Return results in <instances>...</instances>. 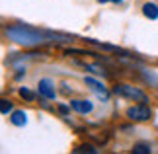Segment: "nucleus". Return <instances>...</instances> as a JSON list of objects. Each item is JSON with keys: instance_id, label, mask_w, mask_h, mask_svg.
<instances>
[{"instance_id": "ddd939ff", "label": "nucleus", "mask_w": 158, "mask_h": 154, "mask_svg": "<svg viewBox=\"0 0 158 154\" xmlns=\"http://www.w3.org/2000/svg\"><path fill=\"white\" fill-rule=\"evenodd\" d=\"M59 111H60V113H69V107H66V106H60Z\"/></svg>"}, {"instance_id": "20e7f679", "label": "nucleus", "mask_w": 158, "mask_h": 154, "mask_svg": "<svg viewBox=\"0 0 158 154\" xmlns=\"http://www.w3.org/2000/svg\"><path fill=\"white\" fill-rule=\"evenodd\" d=\"M70 106H72V109H74V111L82 113V115H86V113H90V111L94 109V103L88 102V100H72Z\"/></svg>"}, {"instance_id": "7ed1b4c3", "label": "nucleus", "mask_w": 158, "mask_h": 154, "mask_svg": "<svg viewBox=\"0 0 158 154\" xmlns=\"http://www.w3.org/2000/svg\"><path fill=\"white\" fill-rule=\"evenodd\" d=\"M127 117L133 121H147L150 119V109L144 106V103H141V106H133L127 109Z\"/></svg>"}, {"instance_id": "6e6552de", "label": "nucleus", "mask_w": 158, "mask_h": 154, "mask_svg": "<svg viewBox=\"0 0 158 154\" xmlns=\"http://www.w3.org/2000/svg\"><path fill=\"white\" fill-rule=\"evenodd\" d=\"M10 121L14 123V125H18V127H23L27 123V115L23 113V111H14L12 117H10Z\"/></svg>"}, {"instance_id": "0eeeda50", "label": "nucleus", "mask_w": 158, "mask_h": 154, "mask_svg": "<svg viewBox=\"0 0 158 154\" xmlns=\"http://www.w3.org/2000/svg\"><path fill=\"white\" fill-rule=\"evenodd\" d=\"M143 14L147 18H150V20H156V18H158V6L152 4V2H147L143 6Z\"/></svg>"}, {"instance_id": "39448f33", "label": "nucleus", "mask_w": 158, "mask_h": 154, "mask_svg": "<svg viewBox=\"0 0 158 154\" xmlns=\"http://www.w3.org/2000/svg\"><path fill=\"white\" fill-rule=\"evenodd\" d=\"M39 94L43 98H47V100H53L55 98V88H53V82L49 78L39 80Z\"/></svg>"}, {"instance_id": "f257e3e1", "label": "nucleus", "mask_w": 158, "mask_h": 154, "mask_svg": "<svg viewBox=\"0 0 158 154\" xmlns=\"http://www.w3.org/2000/svg\"><path fill=\"white\" fill-rule=\"evenodd\" d=\"M6 35H8L12 41L20 43V45H23V47H33V45H39V43L45 41L43 33L35 31V29H31V27H23V26L8 27L6 29Z\"/></svg>"}, {"instance_id": "f8f14e48", "label": "nucleus", "mask_w": 158, "mask_h": 154, "mask_svg": "<svg viewBox=\"0 0 158 154\" xmlns=\"http://www.w3.org/2000/svg\"><path fill=\"white\" fill-rule=\"evenodd\" d=\"M74 152H96V148H94V146H90V144H82L80 148H76Z\"/></svg>"}, {"instance_id": "1a4fd4ad", "label": "nucleus", "mask_w": 158, "mask_h": 154, "mask_svg": "<svg viewBox=\"0 0 158 154\" xmlns=\"http://www.w3.org/2000/svg\"><path fill=\"white\" fill-rule=\"evenodd\" d=\"M10 111H12V102L0 100V113H10Z\"/></svg>"}, {"instance_id": "f03ea898", "label": "nucleus", "mask_w": 158, "mask_h": 154, "mask_svg": "<svg viewBox=\"0 0 158 154\" xmlns=\"http://www.w3.org/2000/svg\"><path fill=\"white\" fill-rule=\"evenodd\" d=\"M113 92L117 96H121V98H129V100H135V102H143V103L148 102V98H147V94H144L143 90L135 88V86H129V84H115Z\"/></svg>"}, {"instance_id": "2eb2a0df", "label": "nucleus", "mask_w": 158, "mask_h": 154, "mask_svg": "<svg viewBox=\"0 0 158 154\" xmlns=\"http://www.w3.org/2000/svg\"><path fill=\"white\" fill-rule=\"evenodd\" d=\"M98 2H107V0H98Z\"/></svg>"}, {"instance_id": "423d86ee", "label": "nucleus", "mask_w": 158, "mask_h": 154, "mask_svg": "<svg viewBox=\"0 0 158 154\" xmlns=\"http://www.w3.org/2000/svg\"><path fill=\"white\" fill-rule=\"evenodd\" d=\"M86 86H90V88H92L96 94L102 98V100H107V92H106V88H104L100 82H96L94 78H86Z\"/></svg>"}, {"instance_id": "9b49d317", "label": "nucleus", "mask_w": 158, "mask_h": 154, "mask_svg": "<svg viewBox=\"0 0 158 154\" xmlns=\"http://www.w3.org/2000/svg\"><path fill=\"white\" fill-rule=\"evenodd\" d=\"M20 96H22V98H26L27 102H33V98H35V96H33V92H31V90H27V88H22V90H20Z\"/></svg>"}, {"instance_id": "9d476101", "label": "nucleus", "mask_w": 158, "mask_h": 154, "mask_svg": "<svg viewBox=\"0 0 158 154\" xmlns=\"http://www.w3.org/2000/svg\"><path fill=\"white\" fill-rule=\"evenodd\" d=\"M133 152H137V154H148L150 152V146L148 144H137L135 148H133Z\"/></svg>"}, {"instance_id": "4468645a", "label": "nucleus", "mask_w": 158, "mask_h": 154, "mask_svg": "<svg viewBox=\"0 0 158 154\" xmlns=\"http://www.w3.org/2000/svg\"><path fill=\"white\" fill-rule=\"evenodd\" d=\"M111 2H115V4H121V2H123V0H111Z\"/></svg>"}]
</instances>
